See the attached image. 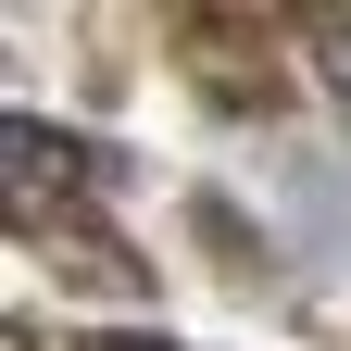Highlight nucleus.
<instances>
[{"label": "nucleus", "instance_id": "obj_2", "mask_svg": "<svg viewBox=\"0 0 351 351\" xmlns=\"http://www.w3.org/2000/svg\"><path fill=\"white\" fill-rule=\"evenodd\" d=\"M101 351H138V339H101Z\"/></svg>", "mask_w": 351, "mask_h": 351}, {"label": "nucleus", "instance_id": "obj_1", "mask_svg": "<svg viewBox=\"0 0 351 351\" xmlns=\"http://www.w3.org/2000/svg\"><path fill=\"white\" fill-rule=\"evenodd\" d=\"M326 75H339V88H351V25H339V38H326Z\"/></svg>", "mask_w": 351, "mask_h": 351}]
</instances>
